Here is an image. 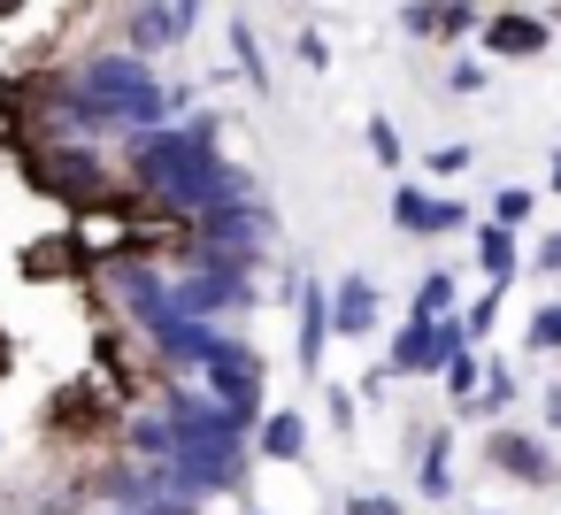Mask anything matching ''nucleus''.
Listing matches in <instances>:
<instances>
[{"label": "nucleus", "instance_id": "nucleus-1", "mask_svg": "<svg viewBox=\"0 0 561 515\" xmlns=\"http://www.w3.org/2000/svg\"><path fill=\"white\" fill-rule=\"evenodd\" d=\"M70 70V124L78 139H131V131H154L170 124V85L154 78V62L124 55V47H93Z\"/></svg>", "mask_w": 561, "mask_h": 515}, {"label": "nucleus", "instance_id": "nucleus-2", "mask_svg": "<svg viewBox=\"0 0 561 515\" xmlns=\"http://www.w3.org/2000/svg\"><path fill=\"white\" fill-rule=\"evenodd\" d=\"M277 254V208L254 193V201H224L208 216H193L170 247V270L178 262H239V270H262Z\"/></svg>", "mask_w": 561, "mask_h": 515}, {"label": "nucleus", "instance_id": "nucleus-3", "mask_svg": "<svg viewBox=\"0 0 561 515\" xmlns=\"http://www.w3.org/2000/svg\"><path fill=\"white\" fill-rule=\"evenodd\" d=\"M170 300L201 323H239L262 308V270H239V262H178L170 270Z\"/></svg>", "mask_w": 561, "mask_h": 515}, {"label": "nucleus", "instance_id": "nucleus-4", "mask_svg": "<svg viewBox=\"0 0 561 515\" xmlns=\"http://www.w3.org/2000/svg\"><path fill=\"white\" fill-rule=\"evenodd\" d=\"M484 469L507 477V484L553 492V484H561V446H553L538 423H484Z\"/></svg>", "mask_w": 561, "mask_h": 515}, {"label": "nucleus", "instance_id": "nucleus-5", "mask_svg": "<svg viewBox=\"0 0 561 515\" xmlns=\"http://www.w3.org/2000/svg\"><path fill=\"white\" fill-rule=\"evenodd\" d=\"M193 385H208V392H216L224 408H239L247 423H262V408H270V362H262V346L239 339V331L208 354V369H201Z\"/></svg>", "mask_w": 561, "mask_h": 515}, {"label": "nucleus", "instance_id": "nucleus-6", "mask_svg": "<svg viewBox=\"0 0 561 515\" xmlns=\"http://www.w3.org/2000/svg\"><path fill=\"white\" fill-rule=\"evenodd\" d=\"M461 346H469V339H461V323H454V316H438V323L408 316V323L385 339V369H392L400 385H438V369H446Z\"/></svg>", "mask_w": 561, "mask_h": 515}, {"label": "nucleus", "instance_id": "nucleus-7", "mask_svg": "<svg viewBox=\"0 0 561 515\" xmlns=\"http://www.w3.org/2000/svg\"><path fill=\"white\" fill-rule=\"evenodd\" d=\"M392 231H400V239H454V231H477V216H469V201L400 178V185H392Z\"/></svg>", "mask_w": 561, "mask_h": 515}, {"label": "nucleus", "instance_id": "nucleus-8", "mask_svg": "<svg viewBox=\"0 0 561 515\" xmlns=\"http://www.w3.org/2000/svg\"><path fill=\"white\" fill-rule=\"evenodd\" d=\"M323 354H331V277H308L293 285V369L316 385L323 377Z\"/></svg>", "mask_w": 561, "mask_h": 515}, {"label": "nucleus", "instance_id": "nucleus-9", "mask_svg": "<svg viewBox=\"0 0 561 515\" xmlns=\"http://www.w3.org/2000/svg\"><path fill=\"white\" fill-rule=\"evenodd\" d=\"M477 39H484L492 62H538V55L553 47V24L530 16V9H492V16L477 24Z\"/></svg>", "mask_w": 561, "mask_h": 515}, {"label": "nucleus", "instance_id": "nucleus-10", "mask_svg": "<svg viewBox=\"0 0 561 515\" xmlns=\"http://www.w3.org/2000/svg\"><path fill=\"white\" fill-rule=\"evenodd\" d=\"M408 461H415V500H431V507H446L454 500V423H415L408 431Z\"/></svg>", "mask_w": 561, "mask_h": 515}, {"label": "nucleus", "instance_id": "nucleus-11", "mask_svg": "<svg viewBox=\"0 0 561 515\" xmlns=\"http://www.w3.org/2000/svg\"><path fill=\"white\" fill-rule=\"evenodd\" d=\"M477 24H484L477 0H408V9H400V32H408V39H431V47L477 39Z\"/></svg>", "mask_w": 561, "mask_h": 515}, {"label": "nucleus", "instance_id": "nucleus-12", "mask_svg": "<svg viewBox=\"0 0 561 515\" xmlns=\"http://www.w3.org/2000/svg\"><path fill=\"white\" fill-rule=\"evenodd\" d=\"M377 316H385L377 277H362V270L331 277V339H369V331H377Z\"/></svg>", "mask_w": 561, "mask_h": 515}, {"label": "nucleus", "instance_id": "nucleus-13", "mask_svg": "<svg viewBox=\"0 0 561 515\" xmlns=\"http://www.w3.org/2000/svg\"><path fill=\"white\" fill-rule=\"evenodd\" d=\"M254 461H277V469H293V461H308V408H262V423H254Z\"/></svg>", "mask_w": 561, "mask_h": 515}, {"label": "nucleus", "instance_id": "nucleus-14", "mask_svg": "<svg viewBox=\"0 0 561 515\" xmlns=\"http://www.w3.org/2000/svg\"><path fill=\"white\" fill-rule=\"evenodd\" d=\"M193 32L178 24V9L162 0V9H124V55H139V62H154V55H170V47H185Z\"/></svg>", "mask_w": 561, "mask_h": 515}, {"label": "nucleus", "instance_id": "nucleus-15", "mask_svg": "<svg viewBox=\"0 0 561 515\" xmlns=\"http://www.w3.org/2000/svg\"><path fill=\"white\" fill-rule=\"evenodd\" d=\"M469 239H477V277H484V293H507V285L523 277V231H500V224H477Z\"/></svg>", "mask_w": 561, "mask_h": 515}, {"label": "nucleus", "instance_id": "nucleus-16", "mask_svg": "<svg viewBox=\"0 0 561 515\" xmlns=\"http://www.w3.org/2000/svg\"><path fill=\"white\" fill-rule=\"evenodd\" d=\"M515 400H523L515 362H507V354H484V385H477V400L461 408V423H507V415H515Z\"/></svg>", "mask_w": 561, "mask_h": 515}, {"label": "nucleus", "instance_id": "nucleus-17", "mask_svg": "<svg viewBox=\"0 0 561 515\" xmlns=\"http://www.w3.org/2000/svg\"><path fill=\"white\" fill-rule=\"evenodd\" d=\"M408 316H423V323L461 316V285H454V270H423V277L408 285Z\"/></svg>", "mask_w": 561, "mask_h": 515}, {"label": "nucleus", "instance_id": "nucleus-18", "mask_svg": "<svg viewBox=\"0 0 561 515\" xmlns=\"http://www.w3.org/2000/svg\"><path fill=\"white\" fill-rule=\"evenodd\" d=\"M231 62H239L247 93H277V78H270V55H262V39H254V24H247V16L231 24Z\"/></svg>", "mask_w": 561, "mask_h": 515}, {"label": "nucleus", "instance_id": "nucleus-19", "mask_svg": "<svg viewBox=\"0 0 561 515\" xmlns=\"http://www.w3.org/2000/svg\"><path fill=\"white\" fill-rule=\"evenodd\" d=\"M477 385H484V354H477V346H461V354L438 369V392H446V408L461 415V408L477 400Z\"/></svg>", "mask_w": 561, "mask_h": 515}, {"label": "nucleus", "instance_id": "nucleus-20", "mask_svg": "<svg viewBox=\"0 0 561 515\" xmlns=\"http://www.w3.org/2000/svg\"><path fill=\"white\" fill-rule=\"evenodd\" d=\"M362 147H369V162H377V170H400V162H408V139H400V124H392V116H369V124H362Z\"/></svg>", "mask_w": 561, "mask_h": 515}, {"label": "nucleus", "instance_id": "nucleus-21", "mask_svg": "<svg viewBox=\"0 0 561 515\" xmlns=\"http://www.w3.org/2000/svg\"><path fill=\"white\" fill-rule=\"evenodd\" d=\"M530 216H538V193H530V185H500V193H492V216H484V224H500V231H523Z\"/></svg>", "mask_w": 561, "mask_h": 515}, {"label": "nucleus", "instance_id": "nucleus-22", "mask_svg": "<svg viewBox=\"0 0 561 515\" xmlns=\"http://www.w3.org/2000/svg\"><path fill=\"white\" fill-rule=\"evenodd\" d=\"M454 323H461V339L484 354V346H492V323H500V293H477V300H461V316H454Z\"/></svg>", "mask_w": 561, "mask_h": 515}, {"label": "nucleus", "instance_id": "nucleus-23", "mask_svg": "<svg viewBox=\"0 0 561 515\" xmlns=\"http://www.w3.org/2000/svg\"><path fill=\"white\" fill-rule=\"evenodd\" d=\"M523 346H530V354H561V300H538V308H530Z\"/></svg>", "mask_w": 561, "mask_h": 515}, {"label": "nucleus", "instance_id": "nucleus-24", "mask_svg": "<svg viewBox=\"0 0 561 515\" xmlns=\"http://www.w3.org/2000/svg\"><path fill=\"white\" fill-rule=\"evenodd\" d=\"M354 400H362L354 385H331V392H323V423H331L339 438H354V423H362V408H354Z\"/></svg>", "mask_w": 561, "mask_h": 515}, {"label": "nucleus", "instance_id": "nucleus-25", "mask_svg": "<svg viewBox=\"0 0 561 515\" xmlns=\"http://www.w3.org/2000/svg\"><path fill=\"white\" fill-rule=\"evenodd\" d=\"M339 515H408V500H400V492H385V484H369V492H346V500H339Z\"/></svg>", "mask_w": 561, "mask_h": 515}, {"label": "nucleus", "instance_id": "nucleus-26", "mask_svg": "<svg viewBox=\"0 0 561 515\" xmlns=\"http://www.w3.org/2000/svg\"><path fill=\"white\" fill-rule=\"evenodd\" d=\"M469 162H477V147H469V139H446V147H431V178H461Z\"/></svg>", "mask_w": 561, "mask_h": 515}, {"label": "nucleus", "instance_id": "nucleus-27", "mask_svg": "<svg viewBox=\"0 0 561 515\" xmlns=\"http://www.w3.org/2000/svg\"><path fill=\"white\" fill-rule=\"evenodd\" d=\"M293 55H300V70H316V78L331 70V39H323V32H293Z\"/></svg>", "mask_w": 561, "mask_h": 515}, {"label": "nucleus", "instance_id": "nucleus-28", "mask_svg": "<svg viewBox=\"0 0 561 515\" xmlns=\"http://www.w3.org/2000/svg\"><path fill=\"white\" fill-rule=\"evenodd\" d=\"M523 270H538V277H561V231H546V239L523 254Z\"/></svg>", "mask_w": 561, "mask_h": 515}, {"label": "nucleus", "instance_id": "nucleus-29", "mask_svg": "<svg viewBox=\"0 0 561 515\" xmlns=\"http://www.w3.org/2000/svg\"><path fill=\"white\" fill-rule=\"evenodd\" d=\"M484 85H492L484 62H454V70H446V93H484Z\"/></svg>", "mask_w": 561, "mask_h": 515}, {"label": "nucleus", "instance_id": "nucleus-30", "mask_svg": "<svg viewBox=\"0 0 561 515\" xmlns=\"http://www.w3.org/2000/svg\"><path fill=\"white\" fill-rule=\"evenodd\" d=\"M546 185H553V201H561V147L546 154Z\"/></svg>", "mask_w": 561, "mask_h": 515}, {"label": "nucleus", "instance_id": "nucleus-31", "mask_svg": "<svg viewBox=\"0 0 561 515\" xmlns=\"http://www.w3.org/2000/svg\"><path fill=\"white\" fill-rule=\"evenodd\" d=\"M477 515H507V507H477Z\"/></svg>", "mask_w": 561, "mask_h": 515}, {"label": "nucleus", "instance_id": "nucleus-32", "mask_svg": "<svg viewBox=\"0 0 561 515\" xmlns=\"http://www.w3.org/2000/svg\"><path fill=\"white\" fill-rule=\"evenodd\" d=\"M247 515H270V507H254V500H247Z\"/></svg>", "mask_w": 561, "mask_h": 515}, {"label": "nucleus", "instance_id": "nucleus-33", "mask_svg": "<svg viewBox=\"0 0 561 515\" xmlns=\"http://www.w3.org/2000/svg\"><path fill=\"white\" fill-rule=\"evenodd\" d=\"M0 454H9V431H0Z\"/></svg>", "mask_w": 561, "mask_h": 515}, {"label": "nucleus", "instance_id": "nucleus-34", "mask_svg": "<svg viewBox=\"0 0 561 515\" xmlns=\"http://www.w3.org/2000/svg\"><path fill=\"white\" fill-rule=\"evenodd\" d=\"M553 16H561V0H553Z\"/></svg>", "mask_w": 561, "mask_h": 515}]
</instances>
